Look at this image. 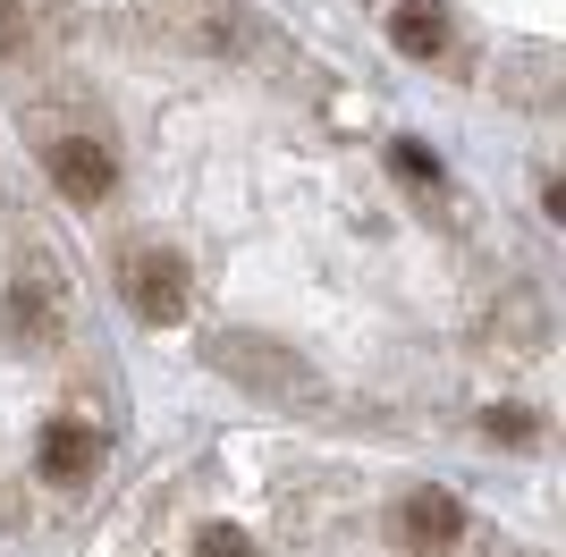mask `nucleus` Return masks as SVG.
Segmentation results:
<instances>
[{"label": "nucleus", "instance_id": "nucleus-1", "mask_svg": "<svg viewBox=\"0 0 566 557\" xmlns=\"http://www.w3.org/2000/svg\"><path fill=\"white\" fill-rule=\"evenodd\" d=\"M136 25L153 43L187 51V60H229L245 43V9L237 0H136Z\"/></svg>", "mask_w": 566, "mask_h": 557}, {"label": "nucleus", "instance_id": "nucleus-2", "mask_svg": "<svg viewBox=\"0 0 566 557\" xmlns=\"http://www.w3.org/2000/svg\"><path fill=\"white\" fill-rule=\"evenodd\" d=\"M9 322H18L25 347H60V338H69L76 287H69V271H60V254L34 245V254L18 262V278H9Z\"/></svg>", "mask_w": 566, "mask_h": 557}, {"label": "nucleus", "instance_id": "nucleus-3", "mask_svg": "<svg viewBox=\"0 0 566 557\" xmlns=\"http://www.w3.org/2000/svg\"><path fill=\"white\" fill-rule=\"evenodd\" d=\"M118 296H127L136 322L169 329L187 313V262L169 254V245H127V254H118Z\"/></svg>", "mask_w": 566, "mask_h": 557}, {"label": "nucleus", "instance_id": "nucleus-4", "mask_svg": "<svg viewBox=\"0 0 566 557\" xmlns=\"http://www.w3.org/2000/svg\"><path fill=\"white\" fill-rule=\"evenodd\" d=\"M212 364L229 371L237 389L271 397V406H280V397H313V364H305V355H287L280 338H220Z\"/></svg>", "mask_w": 566, "mask_h": 557}, {"label": "nucleus", "instance_id": "nucleus-5", "mask_svg": "<svg viewBox=\"0 0 566 557\" xmlns=\"http://www.w3.org/2000/svg\"><path fill=\"white\" fill-rule=\"evenodd\" d=\"M43 169H51V186H60L69 203H111V186H118V161H111V144H102L94 127L43 136Z\"/></svg>", "mask_w": 566, "mask_h": 557}, {"label": "nucleus", "instance_id": "nucleus-6", "mask_svg": "<svg viewBox=\"0 0 566 557\" xmlns=\"http://www.w3.org/2000/svg\"><path fill=\"white\" fill-rule=\"evenodd\" d=\"M389 533H398V549H415V557H449L457 540H465V507H457L449 490H406L398 515H389Z\"/></svg>", "mask_w": 566, "mask_h": 557}, {"label": "nucleus", "instance_id": "nucleus-7", "mask_svg": "<svg viewBox=\"0 0 566 557\" xmlns=\"http://www.w3.org/2000/svg\"><path fill=\"white\" fill-rule=\"evenodd\" d=\"M34 464H43L51 482H85L102 464V440H94V422H43V440H34Z\"/></svg>", "mask_w": 566, "mask_h": 557}, {"label": "nucleus", "instance_id": "nucleus-8", "mask_svg": "<svg viewBox=\"0 0 566 557\" xmlns=\"http://www.w3.org/2000/svg\"><path fill=\"white\" fill-rule=\"evenodd\" d=\"M389 43H398L406 60H440V51H449V18H440L431 0H398V18H389Z\"/></svg>", "mask_w": 566, "mask_h": 557}, {"label": "nucleus", "instance_id": "nucleus-9", "mask_svg": "<svg viewBox=\"0 0 566 557\" xmlns=\"http://www.w3.org/2000/svg\"><path fill=\"white\" fill-rule=\"evenodd\" d=\"M482 431H491V440H507V448H533V440H542V414H524V406H491V414H482Z\"/></svg>", "mask_w": 566, "mask_h": 557}, {"label": "nucleus", "instance_id": "nucleus-10", "mask_svg": "<svg viewBox=\"0 0 566 557\" xmlns=\"http://www.w3.org/2000/svg\"><path fill=\"white\" fill-rule=\"evenodd\" d=\"M195 557H254V540L237 533V524H203V533H195Z\"/></svg>", "mask_w": 566, "mask_h": 557}, {"label": "nucleus", "instance_id": "nucleus-11", "mask_svg": "<svg viewBox=\"0 0 566 557\" xmlns=\"http://www.w3.org/2000/svg\"><path fill=\"white\" fill-rule=\"evenodd\" d=\"M389 169H398L406 186H431V178H440V161H431L423 144H398V153H389Z\"/></svg>", "mask_w": 566, "mask_h": 557}, {"label": "nucleus", "instance_id": "nucleus-12", "mask_svg": "<svg viewBox=\"0 0 566 557\" xmlns=\"http://www.w3.org/2000/svg\"><path fill=\"white\" fill-rule=\"evenodd\" d=\"M18 51H25V18L0 0V60H18Z\"/></svg>", "mask_w": 566, "mask_h": 557}]
</instances>
